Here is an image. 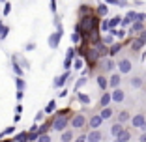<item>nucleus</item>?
<instances>
[{
    "label": "nucleus",
    "mask_w": 146,
    "mask_h": 142,
    "mask_svg": "<svg viewBox=\"0 0 146 142\" xmlns=\"http://www.w3.org/2000/svg\"><path fill=\"white\" fill-rule=\"evenodd\" d=\"M68 110H60V112H56V118L54 122H52V127H54V131H64L66 129V125H68Z\"/></svg>",
    "instance_id": "f257e3e1"
},
{
    "label": "nucleus",
    "mask_w": 146,
    "mask_h": 142,
    "mask_svg": "<svg viewBox=\"0 0 146 142\" xmlns=\"http://www.w3.org/2000/svg\"><path fill=\"white\" fill-rule=\"evenodd\" d=\"M118 71H120L122 75H125V73H129L131 69H133V65H131V60H127V58H122V60H118Z\"/></svg>",
    "instance_id": "f03ea898"
},
{
    "label": "nucleus",
    "mask_w": 146,
    "mask_h": 142,
    "mask_svg": "<svg viewBox=\"0 0 146 142\" xmlns=\"http://www.w3.org/2000/svg\"><path fill=\"white\" fill-rule=\"evenodd\" d=\"M86 124V116L84 114H75V116L71 118V125H73V129H81L82 125Z\"/></svg>",
    "instance_id": "7ed1b4c3"
},
{
    "label": "nucleus",
    "mask_w": 146,
    "mask_h": 142,
    "mask_svg": "<svg viewBox=\"0 0 146 142\" xmlns=\"http://www.w3.org/2000/svg\"><path fill=\"white\" fill-rule=\"evenodd\" d=\"M101 140H103V135L98 129H92L90 133L86 135V142H101Z\"/></svg>",
    "instance_id": "20e7f679"
},
{
    "label": "nucleus",
    "mask_w": 146,
    "mask_h": 142,
    "mask_svg": "<svg viewBox=\"0 0 146 142\" xmlns=\"http://www.w3.org/2000/svg\"><path fill=\"white\" fill-rule=\"evenodd\" d=\"M60 39H62V34H58V32L51 34V36H49V47H51V49H58Z\"/></svg>",
    "instance_id": "39448f33"
},
{
    "label": "nucleus",
    "mask_w": 146,
    "mask_h": 142,
    "mask_svg": "<svg viewBox=\"0 0 146 142\" xmlns=\"http://www.w3.org/2000/svg\"><path fill=\"white\" fill-rule=\"evenodd\" d=\"M68 79H69V71H64L60 77H56V79H54L52 86H54V88H62V86L66 84V81H68Z\"/></svg>",
    "instance_id": "423d86ee"
},
{
    "label": "nucleus",
    "mask_w": 146,
    "mask_h": 142,
    "mask_svg": "<svg viewBox=\"0 0 146 142\" xmlns=\"http://www.w3.org/2000/svg\"><path fill=\"white\" fill-rule=\"evenodd\" d=\"M144 21H135L133 24L129 26V32H131V34H141V32H144Z\"/></svg>",
    "instance_id": "0eeeda50"
},
{
    "label": "nucleus",
    "mask_w": 146,
    "mask_h": 142,
    "mask_svg": "<svg viewBox=\"0 0 146 142\" xmlns=\"http://www.w3.org/2000/svg\"><path fill=\"white\" fill-rule=\"evenodd\" d=\"M131 124H133V127H139V129H141L142 125L146 124V118H144V114H135V116L131 118Z\"/></svg>",
    "instance_id": "6e6552de"
},
{
    "label": "nucleus",
    "mask_w": 146,
    "mask_h": 142,
    "mask_svg": "<svg viewBox=\"0 0 146 142\" xmlns=\"http://www.w3.org/2000/svg\"><path fill=\"white\" fill-rule=\"evenodd\" d=\"M120 82H122V77H120V73H114V75H111V79H109V86L111 88H118L120 86Z\"/></svg>",
    "instance_id": "1a4fd4ad"
},
{
    "label": "nucleus",
    "mask_w": 146,
    "mask_h": 142,
    "mask_svg": "<svg viewBox=\"0 0 146 142\" xmlns=\"http://www.w3.org/2000/svg\"><path fill=\"white\" fill-rule=\"evenodd\" d=\"M111 97H112V101H116V103H122V101H124V97H125V94H124V90L116 88V90L111 94Z\"/></svg>",
    "instance_id": "9d476101"
},
{
    "label": "nucleus",
    "mask_w": 146,
    "mask_h": 142,
    "mask_svg": "<svg viewBox=\"0 0 146 142\" xmlns=\"http://www.w3.org/2000/svg\"><path fill=\"white\" fill-rule=\"evenodd\" d=\"M38 137H39V133H38V124H36V125H32L30 131H28V140L36 142V140H38Z\"/></svg>",
    "instance_id": "9b49d317"
},
{
    "label": "nucleus",
    "mask_w": 146,
    "mask_h": 142,
    "mask_svg": "<svg viewBox=\"0 0 146 142\" xmlns=\"http://www.w3.org/2000/svg\"><path fill=\"white\" fill-rule=\"evenodd\" d=\"M101 122H103V120H101V116H99V114H96V116H92V118H90L88 125H90L92 129H98L99 125H101Z\"/></svg>",
    "instance_id": "f8f14e48"
},
{
    "label": "nucleus",
    "mask_w": 146,
    "mask_h": 142,
    "mask_svg": "<svg viewBox=\"0 0 146 142\" xmlns=\"http://www.w3.org/2000/svg\"><path fill=\"white\" fill-rule=\"evenodd\" d=\"M122 131H124V125L118 124V122H116V124L111 127V135H112V137H116V138H118V135H120Z\"/></svg>",
    "instance_id": "ddd939ff"
},
{
    "label": "nucleus",
    "mask_w": 146,
    "mask_h": 142,
    "mask_svg": "<svg viewBox=\"0 0 146 142\" xmlns=\"http://www.w3.org/2000/svg\"><path fill=\"white\" fill-rule=\"evenodd\" d=\"M111 101H112L111 94H109V92H103V95H101V101H99V103H101V107H103V108H107Z\"/></svg>",
    "instance_id": "4468645a"
},
{
    "label": "nucleus",
    "mask_w": 146,
    "mask_h": 142,
    "mask_svg": "<svg viewBox=\"0 0 146 142\" xmlns=\"http://www.w3.org/2000/svg\"><path fill=\"white\" fill-rule=\"evenodd\" d=\"M11 64H13V73L17 75V77H23V73H25V69H23L21 65L17 64V60H15V58H11Z\"/></svg>",
    "instance_id": "2eb2a0df"
},
{
    "label": "nucleus",
    "mask_w": 146,
    "mask_h": 142,
    "mask_svg": "<svg viewBox=\"0 0 146 142\" xmlns=\"http://www.w3.org/2000/svg\"><path fill=\"white\" fill-rule=\"evenodd\" d=\"M98 86L105 92V90H107V86H109V79H105L103 75H99V77H98Z\"/></svg>",
    "instance_id": "dca6fc26"
},
{
    "label": "nucleus",
    "mask_w": 146,
    "mask_h": 142,
    "mask_svg": "<svg viewBox=\"0 0 146 142\" xmlns=\"http://www.w3.org/2000/svg\"><path fill=\"white\" fill-rule=\"evenodd\" d=\"M127 120H131V116H129V112H127V110L118 112V124H125Z\"/></svg>",
    "instance_id": "f3484780"
},
{
    "label": "nucleus",
    "mask_w": 146,
    "mask_h": 142,
    "mask_svg": "<svg viewBox=\"0 0 146 142\" xmlns=\"http://www.w3.org/2000/svg\"><path fill=\"white\" fill-rule=\"evenodd\" d=\"M96 11H98L99 17H105V15L109 13V6H107V4H99L98 8H96Z\"/></svg>",
    "instance_id": "a211bd4d"
},
{
    "label": "nucleus",
    "mask_w": 146,
    "mask_h": 142,
    "mask_svg": "<svg viewBox=\"0 0 146 142\" xmlns=\"http://www.w3.org/2000/svg\"><path fill=\"white\" fill-rule=\"evenodd\" d=\"M60 138H62V142H71V140H73V129H68V131H64Z\"/></svg>",
    "instance_id": "6ab92c4d"
},
{
    "label": "nucleus",
    "mask_w": 146,
    "mask_h": 142,
    "mask_svg": "<svg viewBox=\"0 0 146 142\" xmlns=\"http://www.w3.org/2000/svg\"><path fill=\"white\" fill-rule=\"evenodd\" d=\"M120 24H122V17H120V15H116V17H112L111 21H109L111 30H112V28H116V26H120Z\"/></svg>",
    "instance_id": "aec40b11"
},
{
    "label": "nucleus",
    "mask_w": 146,
    "mask_h": 142,
    "mask_svg": "<svg viewBox=\"0 0 146 142\" xmlns=\"http://www.w3.org/2000/svg\"><path fill=\"white\" fill-rule=\"evenodd\" d=\"M112 114H114V112H112V108H103V110H101V114H99V116H101V120H109V118H112Z\"/></svg>",
    "instance_id": "412c9836"
},
{
    "label": "nucleus",
    "mask_w": 146,
    "mask_h": 142,
    "mask_svg": "<svg viewBox=\"0 0 146 142\" xmlns=\"http://www.w3.org/2000/svg\"><path fill=\"white\" fill-rule=\"evenodd\" d=\"M15 86H17V92H23V90H25V86H26L25 79H23V77H17V79H15Z\"/></svg>",
    "instance_id": "4be33fe9"
},
{
    "label": "nucleus",
    "mask_w": 146,
    "mask_h": 142,
    "mask_svg": "<svg viewBox=\"0 0 146 142\" xmlns=\"http://www.w3.org/2000/svg\"><path fill=\"white\" fill-rule=\"evenodd\" d=\"M120 49H122V43H114V45H111V49H109V56L118 54V52H120Z\"/></svg>",
    "instance_id": "5701e85b"
},
{
    "label": "nucleus",
    "mask_w": 146,
    "mask_h": 142,
    "mask_svg": "<svg viewBox=\"0 0 146 142\" xmlns=\"http://www.w3.org/2000/svg\"><path fill=\"white\" fill-rule=\"evenodd\" d=\"M8 32H9V26H6L4 22L0 21V39H6V36H8Z\"/></svg>",
    "instance_id": "b1692460"
},
{
    "label": "nucleus",
    "mask_w": 146,
    "mask_h": 142,
    "mask_svg": "<svg viewBox=\"0 0 146 142\" xmlns=\"http://www.w3.org/2000/svg\"><path fill=\"white\" fill-rule=\"evenodd\" d=\"M77 99L82 105H90V95L88 94H77Z\"/></svg>",
    "instance_id": "393cba45"
},
{
    "label": "nucleus",
    "mask_w": 146,
    "mask_h": 142,
    "mask_svg": "<svg viewBox=\"0 0 146 142\" xmlns=\"http://www.w3.org/2000/svg\"><path fill=\"white\" fill-rule=\"evenodd\" d=\"M54 110H56V101L52 99V101H49V105L45 107V110H43V112H45V114H51V112H54Z\"/></svg>",
    "instance_id": "a878e982"
},
{
    "label": "nucleus",
    "mask_w": 146,
    "mask_h": 142,
    "mask_svg": "<svg viewBox=\"0 0 146 142\" xmlns=\"http://www.w3.org/2000/svg\"><path fill=\"white\" fill-rule=\"evenodd\" d=\"M129 137H131V135H129V131H122V133L120 135H118V138H116V140H118V142H127L129 140Z\"/></svg>",
    "instance_id": "bb28decb"
},
{
    "label": "nucleus",
    "mask_w": 146,
    "mask_h": 142,
    "mask_svg": "<svg viewBox=\"0 0 146 142\" xmlns=\"http://www.w3.org/2000/svg\"><path fill=\"white\" fill-rule=\"evenodd\" d=\"M142 47H144V41H142V39H135V41H133V43H131V49H133V51H139V49H142Z\"/></svg>",
    "instance_id": "cd10ccee"
},
{
    "label": "nucleus",
    "mask_w": 146,
    "mask_h": 142,
    "mask_svg": "<svg viewBox=\"0 0 146 142\" xmlns=\"http://www.w3.org/2000/svg\"><path fill=\"white\" fill-rule=\"evenodd\" d=\"M13 133H15V125H9V127H6V129L0 133V138H2V137H8V135H13Z\"/></svg>",
    "instance_id": "c85d7f7f"
},
{
    "label": "nucleus",
    "mask_w": 146,
    "mask_h": 142,
    "mask_svg": "<svg viewBox=\"0 0 146 142\" xmlns=\"http://www.w3.org/2000/svg\"><path fill=\"white\" fill-rule=\"evenodd\" d=\"M38 133L39 135H47L49 133V124H45V122H43L41 125H38Z\"/></svg>",
    "instance_id": "c756f323"
},
{
    "label": "nucleus",
    "mask_w": 146,
    "mask_h": 142,
    "mask_svg": "<svg viewBox=\"0 0 146 142\" xmlns=\"http://www.w3.org/2000/svg\"><path fill=\"white\" fill-rule=\"evenodd\" d=\"M131 86H133L135 90H137V88H141L142 86V79L141 77H133V79H131Z\"/></svg>",
    "instance_id": "7c9ffc66"
},
{
    "label": "nucleus",
    "mask_w": 146,
    "mask_h": 142,
    "mask_svg": "<svg viewBox=\"0 0 146 142\" xmlns=\"http://www.w3.org/2000/svg\"><path fill=\"white\" fill-rule=\"evenodd\" d=\"M86 82H88V77H81V79H79L77 82H75V92H77L79 88H82V86L86 84Z\"/></svg>",
    "instance_id": "2f4dec72"
},
{
    "label": "nucleus",
    "mask_w": 146,
    "mask_h": 142,
    "mask_svg": "<svg viewBox=\"0 0 146 142\" xmlns=\"http://www.w3.org/2000/svg\"><path fill=\"white\" fill-rule=\"evenodd\" d=\"M137 15H139V13L135 11V9H129V11H127V15H125V17H127V19H129V21H131V22H135V21H137Z\"/></svg>",
    "instance_id": "473e14b6"
},
{
    "label": "nucleus",
    "mask_w": 146,
    "mask_h": 142,
    "mask_svg": "<svg viewBox=\"0 0 146 142\" xmlns=\"http://www.w3.org/2000/svg\"><path fill=\"white\" fill-rule=\"evenodd\" d=\"M71 43L73 45L81 43V34H79V32H71Z\"/></svg>",
    "instance_id": "72a5a7b5"
},
{
    "label": "nucleus",
    "mask_w": 146,
    "mask_h": 142,
    "mask_svg": "<svg viewBox=\"0 0 146 142\" xmlns=\"http://www.w3.org/2000/svg\"><path fill=\"white\" fill-rule=\"evenodd\" d=\"M75 54H77V52H75V49L69 47L68 51H66V60H73V58H75Z\"/></svg>",
    "instance_id": "f704fd0d"
},
{
    "label": "nucleus",
    "mask_w": 146,
    "mask_h": 142,
    "mask_svg": "<svg viewBox=\"0 0 146 142\" xmlns=\"http://www.w3.org/2000/svg\"><path fill=\"white\" fill-rule=\"evenodd\" d=\"M26 140H28V133H26V131L25 133H19L17 137H15V142H26Z\"/></svg>",
    "instance_id": "c9c22d12"
},
{
    "label": "nucleus",
    "mask_w": 146,
    "mask_h": 142,
    "mask_svg": "<svg viewBox=\"0 0 146 142\" xmlns=\"http://www.w3.org/2000/svg\"><path fill=\"white\" fill-rule=\"evenodd\" d=\"M114 36H111V34H109V36H105V38H103V45H114Z\"/></svg>",
    "instance_id": "e433bc0d"
},
{
    "label": "nucleus",
    "mask_w": 146,
    "mask_h": 142,
    "mask_svg": "<svg viewBox=\"0 0 146 142\" xmlns=\"http://www.w3.org/2000/svg\"><path fill=\"white\" fill-rule=\"evenodd\" d=\"M82 65H84V60H82V58H77V60L73 62V69H82Z\"/></svg>",
    "instance_id": "4c0bfd02"
},
{
    "label": "nucleus",
    "mask_w": 146,
    "mask_h": 142,
    "mask_svg": "<svg viewBox=\"0 0 146 142\" xmlns=\"http://www.w3.org/2000/svg\"><path fill=\"white\" fill-rule=\"evenodd\" d=\"M79 13H81L82 17H86V13H88V15H90V8H88V6H84V4H82L81 8H79Z\"/></svg>",
    "instance_id": "58836bf2"
},
{
    "label": "nucleus",
    "mask_w": 146,
    "mask_h": 142,
    "mask_svg": "<svg viewBox=\"0 0 146 142\" xmlns=\"http://www.w3.org/2000/svg\"><path fill=\"white\" fill-rule=\"evenodd\" d=\"M99 30H101V32H109V30H111L109 21H103V22H101V24H99Z\"/></svg>",
    "instance_id": "ea45409f"
},
{
    "label": "nucleus",
    "mask_w": 146,
    "mask_h": 142,
    "mask_svg": "<svg viewBox=\"0 0 146 142\" xmlns=\"http://www.w3.org/2000/svg\"><path fill=\"white\" fill-rule=\"evenodd\" d=\"M105 67H107V69H109V71H112V69H114V67H116V65H114V62H112V60H111V58H107V60H105Z\"/></svg>",
    "instance_id": "a19ab883"
},
{
    "label": "nucleus",
    "mask_w": 146,
    "mask_h": 142,
    "mask_svg": "<svg viewBox=\"0 0 146 142\" xmlns=\"http://www.w3.org/2000/svg\"><path fill=\"white\" fill-rule=\"evenodd\" d=\"M36 142H51V137H49V135H39Z\"/></svg>",
    "instance_id": "79ce46f5"
},
{
    "label": "nucleus",
    "mask_w": 146,
    "mask_h": 142,
    "mask_svg": "<svg viewBox=\"0 0 146 142\" xmlns=\"http://www.w3.org/2000/svg\"><path fill=\"white\" fill-rule=\"evenodd\" d=\"M43 118H45V112L39 110L38 114H36V124H39V122H43Z\"/></svg>",
    "instance_id": "37998d69"
},
{
    "label": "nucleus",
    "mask_w": 146,
    "mask_h": 142,
    "mask_svg": "<svg viewBox=\"0 0 146 142\" xmlns=\"http://www.w3.org/2000/svg\"><path fill=\"white\" fill-rule=\"evenodd\" d=\"M131 24H133V22H131V21H129V19L127 17H124V19H122V28H127V26H131Z\"/></svg>",
    "instance_id": "c03bdc74"
},
{
    "label": "nucleus",
    "mask_w": 146,
    "mask_h": 142,
    "mask_svg": "<svg viewBox=\"0 0 146 142\" xmlns=\"http://www.w3.org/2000/svg\"><path fill=\"white\" fill-rule=\"evenodd\" d=\"M71 65H73V60H64V69L66 71H71Z\"/></svg>",
    "instance_id": "a18cd8bd"
},
{
    "label": "nucleus",
    "mask_w": 146,
    "mask_h": 142,
    "mask_svg": "<svg viewBox=\"0 0 146 142\" xmlns=\"http://www.w3.org/2000/svg\"><path fill=\"white\" fill-rule=\"evenodd\" d=\"M9 11H11V4H9V2H6V6H4V15H9Z\"/></svg>",
    "instance_id": "49530a36"
},
{
    "label": "nucleus",
    "mask_w": 146,
    "mask_h": 142,
    "mask_svg": "<svg viewBox=\"0 0 146 142\" xmlns=\"http://www.w3.org/2000/svg\"><path fill=\"white\" fill-rule=\"evenodd\" d=\"M51 11L56 15V0H51Z\"/></svg>",
    "instance_id": "de8ad7c7"
},
{
    "label": "nucleus",
    "mask_w": 146,
    "mask_h": 142,
    "mask_svg": "<svg viewBox=\"0 0 146 142\" xmlns=\"http://www.w3.org/2000/svg\"><path fill=\"white\" fill-rule=\"evenodd\" d=\"M116 38H118V39L125 38V32H124V30H118V34H116Z\"/></svg>",
    "instance_id": "09e8293b"
},
{
    "label": "nucleus",
    "mask_w": 146,
    "mask_h": 142,
    "mask_svg": "<svg viewBox=\"0 0 146 142\" xmlns=\"http://www.w3.org/2000/svg\"><path fill=\"white\" fill-rule=\"evenodd\" d=\"M103 2H105V4H114V6H118V0H103Z\"/></svg>",
    "instance_id": "8fccbe9b"
},
{
    "label": "nucleus",
    "mask_w": 146,
    "mask_h": 142,
    "mask_svg": "<svg viewBox=\"0 0 146 142\" xmlns=\"http://www.w3.org/2000/svg\"><path fill=\"white\" fill-rule=\"evenodd\" d=\"M139 39H142V41H144V43H146V30H144V32H141V34H139Z\"/></svg>",
    "instance_id": "3c124183"
},
{
    "label": "nucleus",
    "mask_w": 146,
    "mask_h": 142,
    "mask_svg": "<svg viewBox=\"0 0 146 142\" xmlns=\"http://www.w3.org/2000/svg\"><path fill=\"white\" fill-rule=\"evenodd\" d=\"M75 142H86V135H81V137H77V140Z\"/></svg>",
    "instance_id": "603ef678"
},
{
    "label": "nucleus",
    "mask_w": 146,
    "mask_h": 142,
    "mask_svg": "<svg viewBox=\"0 0 146 142\" xmlns=\"http://www.w3.org/2000/svg\"><path fill=\"white\" fill-rule=\"evenodd\" d=\"M34 49H36V43H28L26 45V51H34Z\"/></svg>",
    "instance_id": "864d4df0"
},
{
    "label": "nucleus",
    "mask_w": 146,
    "mask_h": 142,
    "mask_svg": "<svg viewBox=\"0 0 146 142\" xmlns=\"http://www.w3.org/2000/svg\"><path fill=\"white\" fill-rule=\"evenodd\" d=\"M23 97H25V92H17V101H23Z\"/></svg>",
    "instance_id": "5fc2aeb1"
},
{
    "label": "nucleus",
    "mask_w": 146,
    "mask_h": 142,
    "mask_svg": "<svg viewBox=\"0 0 146 142\" xmlns=\"http://www.w3.org/2000/svg\"><path fill=\"white\" fill-rule=\"evenodd\" d=\"M15 112H17L19 116H21V112H23V107H21V105H17V107H15Z\"/></svg>",
    "instance_id": "6e6d98bb"
},
{
    "label": "nucleus",
    "mask_w": 146,
    "mask_h": 142,
    "mask_svg": "<svg viewBox=\"0 0 146 142\" xmlns=\"http://www.w3.org/2000/svg\"><path fill=\"white\" fill-rule=\"evenodd\" d=\"M139 142H146V133L141 135V138H139Z\"/></svg>",
    "instance_id": "4d7b16f0"
},
{
    "label": "nucleus",
    "mask_w": 146,
    "mask_h": 142,
    "mask_svg": "<svg viewBox=\"0 0 146 142\" xmlns=\"http://www.w3.org/2000/svg\"><path fill=\"white\" fill-rule=\"evenodd\" d=\"M141 131H142V133H146V124H144V125L141 127Z\"/></svg>",
    "instance_id": "13d9d810"
},
{
    "label": "nucleus",
    "mask_w": 146,
    "mask_h": 142,
    "mask_svg": "<svg viewBox=\"0 0 146 142\" xmlns=\"http://www.w3.org/2000/svg\"><path fill=\"white\" fill-rule=\"evenodd\" d=\"M0 2H6V0H0Z\"/></svg>",
    "instance_id": "bf43d9fd"
},
{
    "label": "nucleus",
    "mask_w": 146,
    "mask_h": 142,
    "mask_svg": "<svg viewBox=\"0 0 146 142\" xmlns=\"http://www.w3.org/2000/svg\"><path fill=\"white\" fill-rule=\"evenodd\" d=\"M116 142H118V140H116Z\"/></svg>",
    "instance_id": "052dcab7"
}]
</instances>
